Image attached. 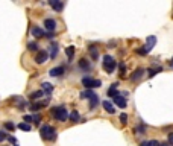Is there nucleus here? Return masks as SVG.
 <instances>
[{"label": "nucleus", "mask_w": 173, "mask_h": 146, "mask_svg": "<svg viewBox=\"0 0 173 146\" xmlns=\"http://www.w3.org/2000/svg\"><path fill=\"white\" fill-rule=\"evenodd\" d=\"M40 134H41V138L43 140H49V141H53L56 140V129L50 125H43L41 129H40Z\"/></svg>", "instance_id": "1"}, {"label": "nucleus", "mask_w": 173, "mask_h": 146, "mask_svg": "<svg viewBox=\"0 0 173 146\" xmlns=\"http://www.w3.org/2000/svg\"><path fill=\"white\" fill-rule=\"evenodd\" d=\"M50 114H52L53 119L58 120V122H65V120L68 119V111H67V108H65L64 105L50 108Z\"/></svg>", "instance_id": "2"}, {"label": "nucleus", "mask_w": 173, "mask_h": 146, "mask_svg": "<svg viewBox=\"0 0 173 146\" xmlns=\"http://www.w3.org/2000/svg\"><path fill=\"white\" fill-rule=\"evenodd\" d=\"M102 65H103V70L108 73V75H111V73H114V70L117 68V61L111 55H105L103 61H102Z\"/></svg>", "instance_id": "3"}, {"label": "nucleus", "mask_w": 173, "mask_h": 146, "mask_svg": "<svg viewBox=\"0 0 173 146\" xmlns=\"http://www.w3.org/2000/svg\"><path fill=\"white\" fill-rule=\"evenodd\" d=\"M82 85H84L87 90H91V88L100 87V85H102V81H100V79H93V78H90V76H85V78H82Z\"/></svg>", "instance_id": "4"}, {"label": "nucleus", "mask_w": 173, "mask_h": 146, "mask_svg": "<svg viewBox=\"0 0 173 146\" xmlns=\"http://www.w3.org/2000/svg\"><path fill=\"white\" fill-rule=\"evenodd\" d=\"M49 102H50V97H46L44 101H38V102H34L32 105H31V111H40L41 108H46L47 105H49Z\"/></svg>", "instance_id": "5"}, {"label": "nucleus", "mask_w": 173, "mask_h": 146, "mask_svg": "<svg viewBox=\"0 0 173 146\" xmlns=\"http://www.w3.org/2000/svg\"><path fill=\"white\" fill-rule=\"evenodd\" d=\"M49 59V52L47 50H38L35 53V62L37 64H44Z\"/></svg>", "instance_id": "6"}, {"label": "nucleus", "mask_w": 173, "mask_h": 146, "mask_svg": "<svg viewBox=\"0 0 173 146\" xmlns=\"http://www.w3.org/2000/svg\"><path fill=\"white\" fill-rule=\"evenodd\" d=\"M44 28H46L47 32H53V31L56 29V20H53V18H46V20H44Z\"/></svg>", "instance_id": "7"}, {"label": "nucleus", "mask_w": 173, "mask_h": 146, "mask_svg": "<svg viewBox=\"0 0 173 146\" xmlns=\"http://www.w3.org/2000/svg\"><path fill=\"white\" fill-rule=\"evenodd\" d=\"M112 101H114V104H115L117 107H120V108H126V105H128L126 97H123L121 94H117L115 97H112Z\"/></svg>", "instance_id": "8"}, {"label": "nucleus", "mask_w": 173, "mask_h": 146, "mask_svg": "<svg viewBox=\"0 0 173 146\" xmlns=\"http://www.w3.org/2000/svg\"><path fill=\"white\" fill-rule=\"evenodd\" d=\"M49 75H50V76H53V78L62 76V75H64V67H62V65H58V67L50 68V71H49Z\"/></svg>", "instance_id": "9"}, {"label": "nucleus", "mask_w": 173, "mask_h": 146, "mask_svg": "<svg viewBox=\"0 0 173 146\" xmlns=\"http://www.w3.org/2000/svg\"><path fill=\"white\" fill-rule=\"evenodd\" d=\"M31 34H32L35 38H44V37H46V32H44V31H43L40 26H32Z\"/></svg>", "instance_id": "10"}, {"label": "nucleus", "mask_w": 173, "mask_h": 146, "mask_svg": "<svg viewBox=\"0 0 173 146\" xmlns=\"http://www.w3.org/2000/svg\"><path fill=\"white\" fill-rule=\"evenodd\" d=\"M49 5L53 8L55 12H61L62 8H64V3H62V2H58V0H49Z\"/></svg>", "instance_id": "11"}, {"label": "nucleus", "mask_w": 173, "mask_h": 146, "mask_svg": "<svg viewBox=\"0 0 173 146\" xmlns=\"http://www.w3.org/2000/svg\"><path fill=\"white\" fill-rule=\"evenodd\" d=\"M143 75H144V68H137L132 75H131V81H132V82H137V81H140V79L143 78Z\"/></svg>", "instance_id": "12"}, {"label": "nucleus", "mask_w": 173, "mask_h": 146, "mask_svg": "<svg viewBox=\"0 0 173 146\" xmlns=\"http://www.w3.org/2000/svg\"><path fill=\"white\" fill-rule=\"evenodd\" d=\"M12 101L17 102V108H18L20 111H23L24 108H26V105H28V102L24 101V99H21V97H18V96H14V97H12Z\"/></svg>", "instance_id": "13"}, {"label": "nucleus", "mask_w": 173, "mask_h": 146, "mask_svg": "<svg viewBox=\"0 0 173 146\" xmlns=\"http://www.w3.org/2000/svg\"><path fill=\"white\" fill-rule=\"evenodd\" d=\"M43 96H44V91H43V90H38V91H32V93L29 94V99L34 101V102H38Z\"/></svg>", "instance_id": "14"}, {"label": "nucleus", "mask_w": 173, "mask_h": 146, "mask_svg": "<svg viewBox=\"0 0 173 146\" xmlns=\"http://www.w3.org/2000/svg\"><path fill=\"white\" fill-rule=\"evenodd\" d=\"M102 107L105 108V111H106L108 114H114V113H115V107H114L109 101H103V102H102Z\"/></svg>", "instance_id": "15"}, {"label": "nucleus", "mask_w": 173, "mask_h": 146, "mask_svg": "<svg viewBox=\"0 0 173 146\" xmlns=\"http://www.w3.org/2000/svg\"><path fill=\"white\" fill-rule=\"evenodd\" d=\"M79 68H82V70H85V71L91 70V64H90V61L85 59V58H81V59H79Z\"/></svg>", "instance_id": "16"}, {"label": "nucleus", "mask_w": 173, "mask_h": 146, "mask_svg": "<svg viewBox=\"0 0 173 146\" xmlns=\"http://www.w3.org/2000/svg\"><path fill=\"white\" fill-rule=\"evenodd\" d=\"M68 119L73 122V123H79V122H81V116H79V113H78L76 110H73V111L68 114Z\"/></svg>", "instance_id": "17"}, {"label": "nucleus", "mask_w": 173, "mask_h": 146, "mask_svg": "<svg viewBox=\"0 0 173 146\" xmlns=\"http://www.w3.org/2000/svg\"><path fill=\"white\" fill-rule=\"evenodd\" d=\"M147 44H146V47L149 49V50H152V49L155 47V44H157V37H154V35H151V37H147V41H146Z\"/></svg>", "instance_id": "18"}, {"label": "nucleus", "mask_w": 173, "mask_h": 146, "mask_svg": "<svg viewBox=\"0 0 173 146\" xmlns=\"http://www.w3.org/2000/svg\"><path fill=\"white\" fill-rule=\"evenodd\" d=\"M41 88H43V91H44V93H47V97H50V93L53 91L52 84H49V82H43V84H41Z\"/></svg>", "instance_id": "19"}, {"label": "nucleus", "mask_w": 173, "mask_h": 146, "mask_svg": "<svg viewBox=\"0 0 173 146\" xmlns=\"http://www.w3.org/2000/svg\"><path fill=\"white\" fill-rule=\"evenodd\" d=\"M94 96H96V93H94L93 90H85V91H82V93L79 94L81 99H91V97H94Z\"/></svg>", "instance_id": "20"}, {"label": "nucleus", "mask_w": 173, "mask_h": 146, "mask_svg": "<svg viewBox=\"0 0 173 146\" xmlns=\"http://www.w3.org/2000/svg\"><path fill=\"white\" fill-rule=\"evenodd\" d=\"M117 87H118V82H114L109 88H108V96L109 97H115L118 93H117Z\"/></svg>", "instance_id": "21"}, {"label": "nucleus", "mask_w": 173, "mask_h": 146, "mask_svg": "<svg viewBox=\"0 0 173 146\" xmlns=\"http://www.w3.org/2000/svg\"><path fill=\"white\" fill-rule=\"evenodd\" d=\"M49 49H50V53H49V56H50L52 59H55L56 55H58V44H56V43H52V46L49 47Z\"/></svg>", "instance_id": "22"}, {"label": "nucleus", "mask_w": 173, "mask_h": 146, "mask_svg": "<svg viewBox=\"0 0 173 146\" xmlns=\"http://www.w3.org/2000/svg\"><path fill=\"white\" fill-rule=\"evenodd\" d=\"M65 55H67V59L71 62L73 56H75V47H73V46H68V47H65Z\"/></svg>", "instance_id": "23"}, {"label": "nucleus", "mask_w": 173, "mask_h": 146, "mask_svg": "<svg viewBox=\"0 0 173 146\" xmlns=\"http://www.w3.org/2000/svg\"><path fill=\"white\" fill-rule=\"evenodd\" d=\"M28 49H29L31 52H38L40 50V46H38L37 41H29L28 43Z\"/></svg>", "instance_id": "24"}, {"label": "nucleus", "mask_w": 173, "mask_h": 146, "mask_svg": "<svg viewBox=\"0 0 173 146\" xmlns=\"http://www.w3.org/2000/svg\"><path fill=\"white\" fill-rule=\"evenodd\" d=\"M134 132H135L137 135H143V134L146 132V125H144V123H140L138 126H135Z\"/></svg>", "instance_id": "25"}, {"label": "nucleus", "mask_w": 173, "mask_h": 146, "mask_svg": "<svg viewBox=\"0 0 173 146\" xmlns=\"http://www.w3.org/2000/svg\"><path fill=\"white\" fill-rule=\"evenodd\" d=\"M135 52H137V55H140V56H146V55L149 53L151 50H149V49H147L146 46H143V47H138Z\"/></svg>", "instance_id": "26"}, {"label": "nucleus", "mask_w": 173, "mask_h": 146, "mask_svg": "<svg viewBox=\"0 0 173 146\" xmlns=\"http://www.w3.org/2000/svg\"><path fill=\"white\" fill-rule=\"evenodd\" d=\"M97 105H99V96L96 94L94 97H91V99H90V110L93 111V110H94Z\"/></svg>", "instance_id": "27"}, {"label": "nucleus", "mask_w": 173, "mask_h": 146, "mask_svg": "<svg viewBox=\"0 0 173 146\" xmlns=\"http://www.w3.org/2000/svg\"><path fill=\"white\" fill-rule=\"evenodd\" d=\"M88 50H90V55H91V58L96 61V59L99 58V52H97V49H96L94 46H90V49H88Z\"/></svg>", "instance_id": "28"}, {"label": "nucleus", "mask_w": 173, "mask_h": 146, "mask_svg": "<svg viewBox=\"0 0 173 146\" xmlns=\"http://www.w3.org/2000/svg\"><path fill=\"white\" fill-rule=\"evenodd\" d=\"M161 70H163V67H158V68H149V70H147V76H149V78H154L157 73H160Z\"/></svg>", "instance_id": "29"}, {"label": "nucleus", "mask_w": 173, "mask_h": 146, "mask_svg": "<svg viewBox=\"0 0 173 146\" xmlns=\"http://www.w3.org/2000/svg\"><path fill=\"white\" fill-rule=\"evenodd\" d=\"M140 146H160V141L157 140H149V141H141Z\"/></svg>", "instance_id": "30"}, {"label": "nucleus", "mask_w": 173, "mask_h": 146, "mask_svg": "<svg viewBox=\"0 0 173 146\" xmlns=\"http://www.w3.org/2000/svg\"><path fill=\"white\" fill-rule=\"evenodd\" d=\"M18 129H21V131H31L32 129V126L29 125V123H24V122H21V123H18Z\"/></svg>", "instance_id": "31"}, {"label": "nucleus", "mask_w": 173, "mask_h": 146, "mask_svg": "<svg viewBox=\"0 0 173 146\" xmlns=\"http://www.w3.org/2000/svg\"><path fill=\"white\" fill-rule=\"evenodd\" d=\"M5 129H8V131H14L15 129V125L12 123V122H5Z\"/></svg>", "instance_id": "32"}, {"label": "nucleus", "mask_w": 173, "mask_h": 146, "mask_svg": "<svg viewBox=\"0 0 173 146\" xmlns=\"http://www.w3.org/2000/svg\"><path fill=\"white\" fill-rule=\"evenodd\" d=\"M120 122H121L123 125L128 123V114H126V113H121V114H120Z\"/></svg>", "instance_id": "33"}, {"label": "nucleus", "mask_w": 173, "mask_h": 146, "mask_svg": "<svg viewBox=\"0 0 173 146\" xmlns=\"http://www.w3.org/2000/svg\"><path fill=\"white\" fill-rule=\"evenodd\" d=\"M118 68H120V76H125V70H126V65H125V62H120Z\"/></svg>", "instance_id": "34"}, {"label": "nucleus", "mask_w": 173, "mask_h": 146, "mask_svg": "<svg viewBox=\"0 0 173 146\" xmlns=\"http://www.w3.org/2000/svg\"><path fill=\"white\" fill-rule=\"evenodd\" d=\"M31 122H34V116H24V123L31 125Z\"/></svg>", "instance_id": "35"}, {"label": "nucleus", "mask_w": 173, "mask_h": 146, "mask_svg": "<svg viewBox=\"0 0 173 146\" xmlns=\"http://www.w3.org/2000/svg\"><path fill=\"white\" fill-rule=\"evenodd\" d=\"M8 138V134L5 131H0V141H5Z\"/></svg>", "instance_id": "36"}, {"label": "nucleus", "mask_w": 173, "mask_h": 146, "mask_svg": "<svg viewBox=\"0 0 173 146\" xmlns=\"http://www.w3.org/2000/svg\"><path fill=\"white\" fill-rule=\"evenodd\" d=\"M167 141H169V144H170V146H173V132H170V134H169Z\"/></svg>", "instance_id": "37"}, {"label": "nucleus", "mask_w": 173, "mask_h": 146, "mask_svg": "<svg viewBox=\"0 0 173 146\" xmlns=\"http://www.w3.org/2000/svg\"><path fill=\"white\" fill-rule=\"evenodd\" d=\"M40 120H41L40 114H35V116H34V122H35V125H38V123H40Z\"/></svg>", "instance_id": "38"}, {"label": "nucleus", "mask_w": 173, "mask_h": 146, "mask_svg": "<svg viewBox=\"0 0 173 146\" xmlns=\"http://www.w3.org/2000/svg\"><path fill=\"white\" fill-rule=\"evenodd\" d=\"M46 37H47V38H49V40H52V38H53V37H55V35H53V34H52V32H49V34H47V35H46Z\"/></svg>", "instance_id": "39"}, {"label": "nucleus", "mask_w": 173, "mask_h": 146, "mask_svg": "<svg viewBox=\"0 0 173 146\" xmlns=\"http://www.w3.org/2000/svg\"><path fill=\"white\" fill-rule=\"evenodd\" d=\"M160 146H170V144H169V141H163V143H160Z\"/></svg>", "instance_id": "40"}, {"label": "nucleus", "mask_w": 173, "mask_h": 146, "mask_svg": "<svg viewBox=\"0 0 173 146\" xmlns=\"http://www.w3.org/2000/svg\"><path fill=\"white\" fill-rule=\"evenodd\" d=\"M170 67L173 68V58H172V61H170Z\"/></svg>", "instance_id": "41"}, {"label": "nucleus", "mask_w": 173, "mask_h": 146, "mask_svg": "<svg viewBox=\"0 0 173 146\" xmlns=\"http://www.w3.org/2000/svg\"><path fill=\"white\" fill-rule=\"evenodd\" d=\"M14 146H18V144H17V143H15V144H14Z\"/></svg>", "instance_id": "42"}]
</instances>
